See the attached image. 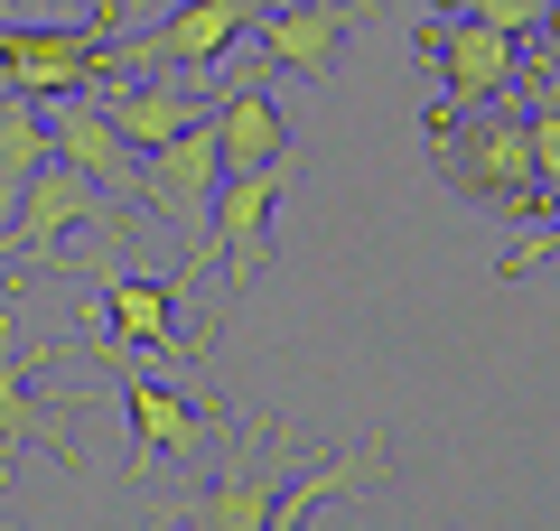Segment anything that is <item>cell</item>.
<instances>
[{
  "instance_id": "7",
  "label": "cell",
  "mask_w": 560,
  "mask_h": 531,
  "mask_svg": "<svg viewBox=\"0 0 560 531\" xmlns=\"http://www.w3.org/2000/svg\"><path fill=\"white\" fill-rule=\"evenodd\" d=\"M280 494H290V475H280V411H261L253 429H243L234 467H224L215 485L178 512V531H261Z\"/></svg>"
},
{
  "instance_id": "10",
  "label": "cell",
  "mask_w": 560,
  "mask_h": 531,
  "mask_svg": "<svg viewBox=\"0 0 560 531\" xmlns=\"http://www.w3.org/2000/svg\"><path fill=\"white\" fill-rule=\"evenodd\" d=\"M47 150H57L66 168H84L103 197L140 205V150L113 131V113H103L94 94H57V103H47Z\"/></svg>"
},
{
  "instance_id": "21",
  "label": "cell",
  "mask_w": 560,
  "mask_h": 531,
  "mask_svg": "<svg viewBox=\"0 0 560 531\" xmlns=\"http://www.w3.org/2000/svg\"><path fill=\"white\" fill-rule=\"evenodd\" d=\"M533 84H560V10H551V28L533 38V66H523Z\"/></svg>"
},
{
  "instance_id": "1",
  "label": "cell",
  "mask_w": 560,
  "mask_h": 531,
  "mask_svg": "<svg viewBox=\"0 0 560 531\" xmlns=\"http://www.w3.org/2000/svg\"><path fill=\"white\" fill-rule=\"evenodd\" d=\"M430 168L448 177V197L486 205V215H514V224L551 215V197L533 177V131L504 103H486V113H430Z\"/></svg>"
},
{
  "instance_id": "22",
  "label": "cell",
  "mask_w": 560,
  "mask_h": 531,
  "mask_svg": "<svg viewBox=\"0 0 560 531\" xmlns=\"http://www.w3.org/2000/svg\"><path fill=\"white\" fill-rule=\"evenodd\" d=\"M28 10H38V20H84L94 0H28Z\"/></svg>"
},
{
  "instance_id": "11",
  "label": "cell",
  "mask_w": 560,
  "mask_h": 531,
  "mask_svg": "<svg viewBox=\"0 0 560 531\" xmlns=\"http://www.w3.org/2000/svg\"><path fill=\"white\" fill-rule=\"evenodd\" d=\"M94 298H103V327H113V354H187V280H131L113 261H94Z\"/></svg>"
},
{
  "instance_id": "2",
  "label": "cell",
  "mask_w": 560,
  "mask_h": 531,
  "mask_svg": "<svg viewBox=\"0 0 560 531\" xmlns=\"http://www.w3.org/2000/svg\"><path fill=\"white\" fill-rule=\"evenodd\" d=\"M411 47L440 75V113H486V103H504L523 84V38H504L477 10H430L411 28Z\"/></svg>"
},
{
  "instance_id": "17",
  "label": "cell",
  "mask_w": 560,
  "mask_h": 531,
  "mask_svg": "<svg viewBox=\"0 0 560 531\" xmlns=\"http://www.w3.org/2000/svg\"><path fill=\"white\" fill-rule=\"evenodd\" d=\"M47 103H28V94H10L0 84V215H20V197H28V177L47 168Z\"/></svg>"
},
{
  "instance_id": "5",
  "label": "cell",
  "mask_w": 560,
  "mask_h": 531,
  "mask_svg": "<svg viewBox=\"0 0 560 531\" xmlns=\"http://www.w3.org/2000/svg\"><path fill=\"white\" fill-rule=\"evenodd\" d=\"M75 224H103V234L131 252V224H121V197H103L84 168H66V158H47L38 177H28L20 215H10V261H57V243L75 234Z\"/></svg>"
},
{
  "instance_id": "9",
  "label": "cell",
  "mask_w": 560,
  "mask_h": 531,
  "mask_svg": "<svg viewBox=\"0 0 560 531\" xmlns=\"http://www.w3.org/2000/svg\"><path fill=\"white\" fill-rule=\"evenodd\" d=\"M215 197H224V150H215V113L197 121V131H178V140H160V150L140 158V205L160 224H206L215 215Z\"/></svg>"
},
{
  "instance_id": "6",
  "label": "cell",
  "mask_w": 560,
  "mask_h": 531,
  "mask_svg": "<svg viewBox=\"0 0 560 531\" xmlns=\"http://www.w3.org/2000/svg\"><path fill=\"white\" fill-rule=\"evenodd\" d=\"M280 168H243V177H224V197H215V215H206V252H187V271H206V261H224V280L234 290H253L261 271L280 261Z\"/></svg>"
},
{
  "instance_id": "3",
  "label": "cell",
  "mask_w": 560,
  "mask_h": 531,
  "mask_svg": "<svg viewBox=\"0 0 560 531\" xmlns=\"http://www.w3.org/2000/svg\"><path fill=\"white\" fill-rule=\"evenodd\" d=\"M113 75V38L103 20H0V84L28 103L57 94H103Z\"/></svg>"
},
{
  "instance_id": "16",
  "label": "cell",
  "mask_w": 560,
  "mask_h": 531,
  "mask_svg": "<svg viewBox=\"0 0 560 531\" xmlns=\"http://www.w3.org/2000/svg\"><path fill=\"white\" fill-rule=\"evenodd\" d=\"M374 475H383V448H337V457H318L308 475H290V494L271 504V522H261V531H308V522H318V504L364 494Z\"/></svg>"
},
{
  "instance_id": "8",
  "label": "cell",
  "mask_w": 560,
  "mask_h": 531,
  "mask_svg": "<svg viewBox=\"0 0 560 531\" xmlns=\"http://www.w3.org/2000/svg\"><path fill=\"white\" fill-rule=\"evenodd\" d=\"M94 103H103V113H113V131L131 140L140 158L160 150V140L197 131V121L215 113V94H197V75H178V66H113Z\"/></svg>"
},
{
  "instance_id": "4",
  "label": "cell",
  "mask_w": 560,
  "mask_h": 531,
  "mask_svg": "<svg viewBox=\"0 0 560 531\" xmlns=\"http://www.w3.org/2000/svg\"><path fill=\"white\" fill-rule=\"evenodd\" d=\"M280 0H178L160 28H131L113 38V66H178V75H206L215 57H234Z\"/></svg>"
},
{
  "instance_id": "14",
  "label": "cell",
  "mask_w": 560,
  "mask_h": 531,
  "mask_svg": "<svg viewBox=\"0 0 560 531\" xmlns=\"http://www.w3.org/2000/svg\"><path fill=\"white\" fill-rule=\"evenodd\" d=\"M215 150H224V177L243 168H280V150H290V113H280L271 84H234V94H215Z\"/></svg>"
},
{
  "instance_id": "19",
  "label": "cell",
  "mask_w": 560,
  "mask_h": 531,
  "mask_svg": "<svg viewBox=\"0 0 560 531\" xmlns=\"http://www.w3.org/2000/svg\"><path fill=\"white\" fill-rule=\"evenodd\" d=\"M430 10H477V20H495L504 38H523V47H533L541 28H551V10H560V0H430Z\"/></svg>"
},
{
  "instance_id": "12",
  "label": "cell",
  "mask_w": 560,
  "mask_h": 531,
  "mask_svg": "<svg viewBox=\"0 0 560 531\" xmlns=\"http://www.w3.org/2000/svg\"><path fill=\"white\" fill-rule=\"evenodd\" d=\"M364 10L374 0H280L271 20L253 28V57L280 66V75H337V47Z\"/></svg>"
},
{
  "instance_id": "20",
  "label": "cell",
  "mask_w": 560,
  "mask_h": 531,
  "mask_svg": "<svg viewBox=\"0 0 560 531\" xmlns=\"http://www.w3.org/2000/svg\"><path fill=\"white\" fill-rule=\"evenodd\" d=\"M551 252H560V205H551V215H541V224H533V234H523V243H514V252H504V261H495V280H523V271H541V261H551Z\"/></svg>"
},
{
  "instance_id": "13",
  "label": "cell",
  "mask_w": 560,
  "mask_h": 531,
  "mask_svg": "<svg viewBox=\"0 0 560 531\" xmlns=\"http://www.w3.org/2000/svg\"><path fill=\"white\" fill-rule=\"evenodd\" d=\"M113 374H121V364H113ZM121 411H131V485L160 467V457H187L206 438V420H215L206 401H187L178 382H150V374H121Z\"/></svg>"
},
{
  "instance_id": "15",
  "label": "cell",
  "mask_w": 560,
  "mask_h": 531,
  "mask_svg": "<svg viewBox=\"0 0 560 531\" xmlns=\"http://www.w3.org/2000/svg\"><path fill=\"white\" fill-rule=\"evenodd\" d=\"M47 354H66V345H38V364ZM38 364H10V374H0V448H10V438H20V448H47L75 475V448L57 438V411H75L84 392H38Z\"/></svg>"
},
{
  "instance_id": "18",
  "label": "cell",
  "mask_w": 560,
  "mask_h": 531,
  "mask_svg": "<svg viewBox=\"0 0 560 531\" xmlns=\"http://www.w3.org/2000/svg\"><path fill=\"white\" fill-rule=\"evenodd\" d=\"M523 131H533V177H541V197L560 205V84H533Z\"/></svg>"
}]
</instances>
